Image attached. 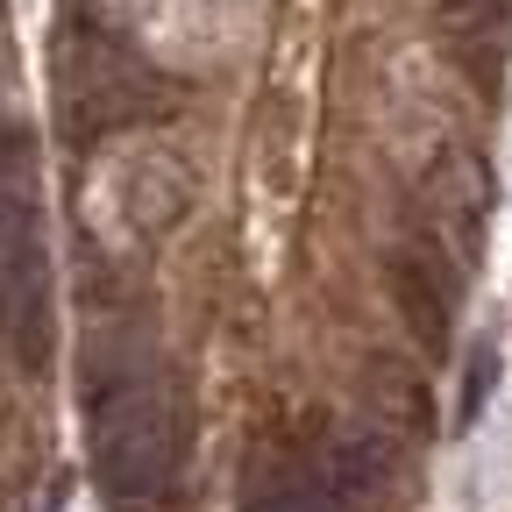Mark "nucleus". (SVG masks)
<instances>
[{
  "label": "nucleus",
  "instance_id": "1",
  "mask_svg": "<svg viewBox=\"0 0 512 512\" xmlns=\"http://www.w3.org/2000/svg\"><path fill=\"white\" fill-rule=\"evenodd\" d=\"M93 470L114 505H157L185 470V392L171 370L121 363L93 377Z\"/></svg>",
  "mask_w": 512,
  "mask_h": 512
},
{
  "label": "nucleus",
  "instance_id": "3",
  "mask_svg": "<svg viewBox=\"0 0 512 512\" xmlns=\"http://www.w3.org/2000/svg\"><path fill=\"white\" fill-rule=\"evenodd\" d=\"M242 512H342L335 484H328V456L320 448H278V456H264L242 484Z\"/></svg>",
  "mask_w": 512,
  "mask_h": 512
},
{
  "label": "nucleus",
  "instance_id": "2",
  "mask_svg": "<svg viewBox=\"0 0 512 512\" xmlns=\"http://www.w3.org/2000/svg\"><path fill=\"white\" fill-rule=\"evenodd\" d=\"M143 93H150V72H143V64H128V57L107 50V43H79L72 79H64V121H72L79 136H107V128L150 114Z\"/></svg>",
  "mask_w": 512,
  "mask_h": 512
},
{
  "label": "nucleus",
  "instance_id": "4",
  "mask_svg": "<svg viewBox=\"0 0 512 512\" xmlns=\"http://www.w3.org/2000/svg\"><path fill=\"white\" fill-rule=\"evenodd\" d=\"M392 285H399V306H406V328L420 335L427 356L448 349V328H456V313H448V278L434 271V256H399L392 264Z\"/></svg>",
  "mask_w": 512,
  "mask_h": 512
},
{
  "label": "nucleus",
  "instance_id": "5",
  "mask_svg": "<svg viewBox=\"0 0 512 512\" xmlns=\"http://www.w3.org/2000/svg\"><path fill=\"white\" fill-rule=\"evenodd\" d=\"M491 384H498V356L477 349V356H470V377H463V420H477V413L491 406Z\"/></svg>",
  "mask_w": 512,
  "mask_h": 512
}]
</instances>
